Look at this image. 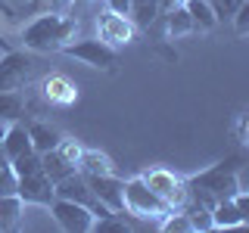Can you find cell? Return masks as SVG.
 Masks as SVG:
<instances>
[{
	"label": "cell",
	"mask_w": 249,
	"mask_h": 233,
	"mask_svg": "<svg viewBox=\"0 0 249 233\" xmlns=\"http://www.w3.org/2000/svg\"><path fill=\"white\" fill-rule=\"evenodd\" d=\"M78 171L81 174H112L115 165H112V159L109 155H103L100 150H88L84 146V152H81V159H78Z\"/></svg>",
	"instance_id": "44dd1931"
},
{
	"label": "cell",
	"mask_w": 249,
	"mask_h": 233,
	"mask_svg": "<svg viewBox=\"0 0 249 233\" xmlns=\"http://www.w3.org/2000/svg\"><path fill=\"white\" fill-rule=\"evenodd\" d=\"M28 137H31V150L35 152H50L62 143V131L53 128L47 121H28Z\"/></svg>",
	"instance_id": "5bb4252c"
},
{
	"label": "cell",
	"mask_w": 249,
	"mask_h": 233,
	"mask_svg": "<svg viewBox=\"0 0 249 233\" xmlns=\"http://www.w3.org/2000/svg\"><path fill=\"white\" fill-rule=\"evenodd\" d=\"M159 230H165V233H193V224H190V217H187L184 208H171V212L159 221Z\"/></svg>",
	"instance_id": "603a6c76"
},
{
	"label": "cell",
	"mask_w": 249,
	"mask_h": 233,
	"mask_svg": "<svg viewBox=\"0 0 249 233\" xmlns=\"http://www.w3.org/2000/svg\"><path fill=\"white\" fill-rule=\"evenodd\" d=\"M246 34H249V31H246Z\"/></svg>",
	"instance_id": "74e56055"
},
{
	"label": "cell",
	"mask_w": 249,
	"mask_h": 233,
	"mask_svg": "<svg viewBox=\"0 0 249 233\" xmlns=\"http://www.w3.org/2000/svg\"><path fill=\"white\" fill-rule=\"evenodd\" d=\"M184 6H187V13H190L193 28H196V31H215L218 22H221L215 16V10H212L209 0H184Z\"/></svg>",
	"instance_id": "d6986e66"
},
{
	"label": "cell",
	"mask_w": 249,
	"mask_h": 233,
	"mask_svg": "<svg viewBox=\"0 0 249 233\" xmlns=\"http://www.w3.org/2000/svg\"><path fill=\"white\" fill-rule=\"evenodd\" d=\"M0 143H3V152H6V159H16V155H22V152H31V137H28V124L25 121H13V124H6V131H3V137H0Z\"/></svg>",
	"instance_id": "4fadbf2b"
},
{
	"label": "cell",
	"mask_w": 249,
	"mask_h": 233,
	"mask_svg": "<svg viewBox=\"0 0 249 233\" xmlns=\"http://www.w3.org/2000/svg\"><path fill=\"white\" fill-rule=\"evenodd\" d=\"M22 212H25V202L19 196H0V230L10 233V230H19L22 224Z\"/></svg>",
	"instance_id": "ffe728a7"
},
{
	"label": "cell",
	"mask_w": 249,
	"mask_h": 233,
	"mask_svg": "<svg viewBox=\"0 0 249 233\" xmlns=\"http://www.w3.org/2000/svg\"><path fill=\"white\" fill-rule=\"evenodd\" d=\"M233 202H237L240 215H243V227H249V193H243V190H240L237 196H233Z\"/></svg>",
	"instance_id": "f546056e"
},
{
	"label": "cell",
	"mask_w": 249,
	"mask_h": 233,
	"mask_svg": "<svg viewBox=\"0 0 249 233\" xmlns=\"http://www.w3.org/2000/svg\"><path fill=\"white\" fill-rule=\"evenodd\" d=\"M240 168H243V159L237 152H231L221 162L209 165L206 171H196V174L184 177L187 181V199H196L209 208L218 199H233L240 193Z\"/></svg>",
	"instance_id": "6da1fadb"
},
{
	"label": "cell",
	"mask_w": 249,
	"mask_h": 233,
	"mask_svg": "<svg viewBox=\"0 0 249 233\" xmlns=\"http://www.w3.org/2000/svg\"><path fill=\"white\" fill-rule=\"evenodd\" d=\"M3 165H10V159H6V152H3V143H0V168Z\"/></svg>",
	"instance_id": "e575fe53"
},
{
	"label": "cell",
	"mask_w": 249,
	"mask_h": 233,
	"mask_svg": "<svg viewBox=\"0 0 249 233\" xmlns=\"http://www.w3.org/2000/svg\"><path fill=\"white\" fill-rule=\"evenodd\" d=\"M25 10L31 16H37V13H69L72 10V0H31Z\"/></svg>",
	"instance_id": "cb8c5ba5"
},
{
	"label": "cell",
	"mask_w": 249,
	"mask_h": 233,
	"mask_svg": "<svg viewBox=\"0 0 249 233\" xmlns=\"http://www.w3.org/2000/svg\"><path fill=\"white\" fill-rule=\"evenodd\" d=\"M19 37L28 53H59L78 37V19L69 13H37Z\"/></svg>",
	"instance_id": "7a4b0ae2"
},
{
	"label": "cell",
	"mask_w": 249,
	"mask_h": 233,
	"mask_svg": "<svg viewBox=\"0 0 249 233\" xmlns=\"http://www.w3.org/2000/svg\"><path fill=\"white\" fill-rule=\"evenodd\" d=\"M84 177H88V174H84ZM88 183H90L93 196L103 202L109 212H124V181L115 174V171H112V174H90Z\"/></svg>",
	"instance_id": "8fae6325"
},
{
	"label": "cell",
	"mask_w": 249,
	"mask_h": 233,
	"mask_svg": "<svg viewBox=\"0 0 249 233\" xmlns=\"http://www.w3.org/2000/svg\"><path fill=\"white\" fill-rule=\"evenodd\" d=\"M243 227V215H240L233 199H218L212 205V230H233Z\"/></svg>",
	"instance_id": "2e32d148"
},
{
	"label": "cell",
	"mask_w": 249,
	"mask_h": 233,
	"mask_svg": "<svg viewBox=\"0 0 249 233\" xmlns=\"http://www.w3.org/2000/svg\"><path fill=\"white\" fill-rule=\"evenodd\" d=\"M16 186H19V177H16L13 165H3L0 168V196H13Z\"/></svg>",
	"instance_id": "d4e9b609"
},
{
	"label": "cell",
	"mask_w": 249,
	"mask_h": 233,
	"mask_svg": "<svg viewBox=\"0 0 249 233\" xmlns=\"http://www.w3.org/2000/svg\"><path fill=\"white\" fill-rule=\"evenodd\" d=\"M16 196H19L25 205H37V208H50L53 199H56V186L53 181L44 174V171H35V174L19 177V186H16Z\"/></svg>",
	"instance_id": "9c48e42d"
},
{
	"label": "cell",
	"mask_w": 249,
	"mask_h": 233,
	"mask_svg": "<svg viewBox=\"0 0 249 233\" xmlns=\"http://www.w3.org/2000/svg\"><path fill=\"white\" fill-rule=\"evenodd\" d=\"M56 150H59V152H62V155H66V159H69V162H72V165L78 168V159H81V152H84V146L78 143V140H72V137H62V143L56 146Z\"/></svg>",
	"instance_id": "484cf974"
},
{
	"label": "cell",
	"mask_w": 249,
	"mask_h": 233,
	"mask_svg": "<svg viewBox=\"0 0 249 233\" xmlns=\"http://www.w3.org/2000/svg\"><path fill=\"white\" fill-rule=\"evenodd\" d=\"M106 10L119 16H131V0H106Z\"/></svg>",
	"instance_id": "4dcf8cb0"
},
{
	"label": "cell",
	"mask_w": 249,
	"mask_h": 233,
	"mask_svg": "<svg viewBox=\"0 0 249 233\" xmlns=\"http://www.w3.org/2000/svg\"><path fill=\"white\" fill-rule=\"evenodd\" d=\"M0 50H13V44H10V41L3 37V31H0Z\"/></svg>",
	"instance_id": "836d02e7"
},
{
	"label": "cell",
	"mask_w": 249,
	"mask_h": 233,
	"mask_svg": "<svg viewBox=\"0 0 249 233\" xmlns=\"http://www.w3.org/2000/svg\"><path fill=\"white\" fill-rule=\"evenodd\" d=\"M209 3H212V0H209Z\"/></svg>",
	"instance_id": "8d00e7d4"
},
{
	"label": "cell",
	"mask_w": 249,
	"mask_h": 233,
	"mask_svg": "<svg viewBox=\"0 0 249 233\" xmlns=\"http://www.w3.org/2000/svg\"><path fill=\"white\" fill-rule=\"evenodd\" d=\"M50 215L66 233H90L93 227H97V215H93L88 205L72 202V199H59L56 196L53 205H50Z\"/></svg>",
	"instance_id": "8992f818"
},
{
	"label": "cell",
	"mask_w": 249,
	"mask_h": 233,
	"mask_svg": "<svg viewBox=\"0 0 249 233\" xmlns=\"http://www.w3.org/2000/svg\"><path fill=\"white\" fill-rule=\"evenodd\" d=\"M0 13H3V16H6V19H10V22L16 19V10H13L10 3H6V0H0Z\"/></svg>",
	"instance_id": "d6a6232c"
},
{
	"label": "cell",
	"mask_w": 249,
	"mask_h": 233,
	"mask_svg": "<svg viewBox=\"0 0 249 233\" xmlns=\"http://www.w3.org/2000/svg\"><path fill=\"white\" fill-rule=\"evenodd\" d=\"M231 22H233V31H237V34H246L249 31V0L240 3V10L231 16Z\"/></svg>",
	"instance_id": "4316f807"
},
{
	"label": "cell",
	"mask_w": 249,
	"mask_h": 233,
	"mask_svg": "<svg viewBox=\"0 0 249 233\" xmlns=\"http://www.w3.org/2000/svg\"><path fill=\"white\" fill-rule=\"evenodd\" d=\"M88 3H93V0H72V10L75 6H88Z\"/></svg>",
	"instance_id": "d590c367"
},
{
	"label": "cell",
	"mask_w": 249,
	"mask_h": 233,
	"mask_svg": "<svg viewBox=\"0 0 249 233\" xmlns=\"http://www.w3.org/2000/svg\"><path fill=\"white\" fill-rule=\"evenodd\" d=\"M53 186H56V196H59V199H72V202H81V205H88L90 212L97 215V221H100V217H106V215H112V212L103 205V202L93 196L88 177H84L81 171H72V174H66L62 181H56Z\"/></svg>",
	"instance_id": "ba28073f"
},
{
	"label": "cell",
	"mask_w": 249,
	"mask_h": 233,
	"mask_svg": "<svg viewBox=\"0 0 249 233\" xmlns=\"http://www.w3.org/2000/svg\"><path fill=\"white\" fill-rule=\"evenodd\" d=\"M41 168H44V174L50 177L53 183L62 181L66 174H72V171H78V168H75V165H72V162H69V159H66V155H62L59 150L44 152V155H41Z\"/></svg>",
	"instance_id": "7402d4cb"
},
{
	"label": "cell",
	"mask_w": 249,
	"mask_h": 233,
	"mask_svg": "<svg viewBox=\"0 0 249 233\" xmlns=\"http://www.w3.org/2000/svg\"><path fill=\"white\" fill-rule=\"evenodd\" d=\"M124 212L137 221H150V224H159L162 217L171 212V205L162 196H156L150 186L143 183V177H131L124 181Z\"/></svg>",
	"instance_id": "3957f363"
},
{
	"label": "cell",
	"mask_w": 249,
	"mask_h": 233,
	"mask_svg": "<svg viewBox=\"0 0 249 233\" xmlns=\"http://www.w3.org/2000/svg\"><path fill=\"white\" fill-rule=\"evenodd\" d=\"M37 90H41V97L53 106H72L78 100V87L66 75H44L41 84H37Z\"/></svg>",
	"instance_id": "7c38bea8"
},
{
	"label": "cell",
	"mask_w": 249,
	"mask_h": 233,
	"mask_svg": "<svg viewBox=\"0 0 249 233\" xmlns=\"http://www.w3.org/2000/svg\"><path fill=\"white\" fill-rule=\"evenodd\" d=\"M134 34H137V28H134V22H131L128 16L109 13V10H103L97 16V37L106 41V44H112L115 50H119V47H128L134 41Z\"/></svg>",
	"instance_id": "30bf717a"
},
{
	"label": "cell",
	"mask_w": 249,
	"mask_h": 233,
	"mask_svg": "<svg viewBox=\"0 0 249 233\" xmlns=\"http://www.w3.org/2000/svg\"><path fill=\"white\" fill-rule=\"evenodd\" d=\"M131 22H134L137 31H146L150 34L153 25L159 22V0H131Z\"/></svg>",
	"instance_id": "e0dca14e"
},
{
	"label": "cell",
	"mask_w": 249,
	"mask_h": 233,
	"mask_svg": "<svg viewBox=\"0 0 249 233\" xmlns=\"http://www.w3.org/2000/svg\"><path fill=\"white\" fill-rule=\"evenodd\" d=\"M162 19H165V41H181L187 34H196L187 6H178V10H171L168 16H162Z\"/></svg>",
	"instance_id": "ac0fdd59"
},
{
	"label": "cell",
	"mask_w": 249,
	"mask_h": 233,
	"mask_svg": "<svg viewBox=\"0 0 249 233\" xmlns=\"http://www.w3.org/2000/svg\"><path fill=\"white\" fill-rule=\"evenodd\" d=\"M35 81V59L31 53L22 50H3L0 56V90H25Z\"/></svg>",
	"instance_id": "5b68a950"
},
{
	"label": "cell",
	"mask_w": 249,
	"mask_h": 233,
	"mask_svg": "<svg viewBox=\"0 0 249 233\" xmlns=\"http://www.w3.org/2000/svg\"><path fill=\"white\" fill-rule=\"evenodd\" d=\"M178 6H184V0H159V19L168 16L171 10H178Z\"/></svg>",
	"instance_id": "1f68e13d"
},
{
	"label": "cell",
	"mask_w": 249,
	"mask_h": 233,
	"mask_svg": "<svg viewBox=\"0 0 249 233\" xmlns=\"http://www.w3.org/2000/svg\"><path fill=\"white\" fill-rule=\"evenodd\" d=\"M28 112V100L22 90H0V121L3 124H13V121H22Z\"/></svg>",
	"instance_id": "9a60e30c"
},
{
	"label": "cell",
	"mask_w": 249,
	"mask_h": 233,
	"mask_svg": "<svg viewBox=\"0 0 249 233\" xmlns=\"http://www.w3.org/2000/svg\"><path fill=\"white\" fill-rule=\"evenodd\" d=\"M240 3H243V0H212V10H215L218 19H231V16L240 10Z\"/></svg>",
	"instance_id": "83f0119b"
},
{
	"label": "cell",
	"mask_w": 249,
	"mask_h": 233,
	"mask_svg": "<svg viewBox=\"0 0 249 233\" xmlns=\"http://www.w3.org/2000/svg\"><path fill=\"white\" fill-rule=\"evenodd\" d=\"M140 177H143V183L150 186L156 196L165 199L171 208L187 205V181L181 174H175V171H168V168H153V171H143Z\"/></svg>",
	"instance_id": "52a82bcc"
},
{
	"label": "cell",
	"mask_w": 249,
	"mask_h": 233,
	"mask_svg": "<svg viewBox=\"0 0 249 233\" xmlns=\"http://www.w3.org/2000/svg\"><path fill=\"white\" fill-rule=\"evenodd\" d=\"M59 53H66V56L97 68V72H109V75L119 72V50H115L112 44L100 41V37H75V41H69Z\"/></svg>",
	"instance_id": "277c9868"
},
{
	"label": "cell",
	"mask_w": 249,
	"mask_h": 233,
	"mask_svg": "<svg viewBox=\"0 0 249 233\" xmlns=\"http://www.w3.org/2000/svg\"><path fill=\"white\" fill-rule=\"evenodd\" d=\"M233 134L243 146H249V112H240L237 121H233Z\"/></svg>",
	"instance_id": "f1b7e54d"
}]
</instances>
